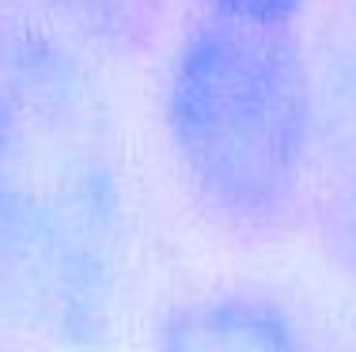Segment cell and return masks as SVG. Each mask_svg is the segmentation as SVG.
I'll return each instance as SVG.
<instances>
[{"mask_svg":"<svg viewBox=\"0 0 356 352\" xmlns=\"http://www.w3.org/2000/svg\"><path fill=\"white\" fill-rule=\"evenodd\" d=\"M167 129L213 212L243 228L281 220L315 140V87L292 27L209 12L175 53Z\"/></svg>","mask_w":356,"mask_h":352,"instance_id":"6da1fadb","label":"cell"},{"mask_svg":"<svg viewBox=\"0 0 356 352\" xmlns=\"http://www.w3.org/2000/svg\"><path fill=\"white\" fill-rule=\"evenodd\" d=\"M156 352H322L284 303L247 292L175 307L156 330Z\"/></svg>","mask_w":356,"mask_h":352,"instance_id":"7a4b0ae2","label":"cell"},{"mask_svg":"<svg viewBox=\"0 0 356 352\" xmlns=\"http://www.w3.org/2000/svg\"><path fill=\"white\" fill-rule=\"evenodd\" d=\"M213 15L247 23H273V27H292V19L307 8V0H205Z\"/></svg>","mask_w":356,"mask_h":352,"instance_id":"3957f363","label":"cell"},{"mask_svg":"<svg viewBox=\"0 0 356 352\" xmlns=\"http://www.w3.org/2000/svg\"><path fill=\"white\" fill-rule=\"evenodd\" d=\"M326 242H330V250H334L337 262H341L345 269L356 276V178H353V186L341 194L337 208L330 212V220H326Z\"/></svg>","mask_w":356,"mask_h":352,"instance_id":"277c9868","label":"cell"},{"mask_svg":"<svg viewBox=\"0 0 356 352\" xmlns=\"http://www.w3.org/2000/svg\"><path fill=\"white\" fill-rule=\"evenodd\" d=\"M15 148H19V103L8 87V76L0 72V178H4Z\"/></svg>","mask_w":356,"mask_h":352,"instance_id":"5b68a950","label":"cell"},{"mask_svg":"<svg viewBox=\"0 0 356 352\" xmlns=\"http://www.w3.org/2000/svg\"><path fill=\"white\" fill-rule=\"evenodd\" d=\"M337 103H341L349 137H356V38H349V57H345V65H341V91H337Z\"/></svg>","mask_w":356,"mask_h":352,"instance_id":"8992f818","label":"cell"},{"mask_svg":"<svg viewBox=\"0 0 356 352\" xmlns=\"http://www.w3.org/2000/svg\"><path fill=\"white\" fill-rule=\"evenodd\" d=\"M125 4H133V0H76V12L80 15H88V12L114 15V12H125Z\"/></svg>","mask_w":356,"mask_h":352,"instance_id":"52a82bcc","label":"cell"}]
</instances>
